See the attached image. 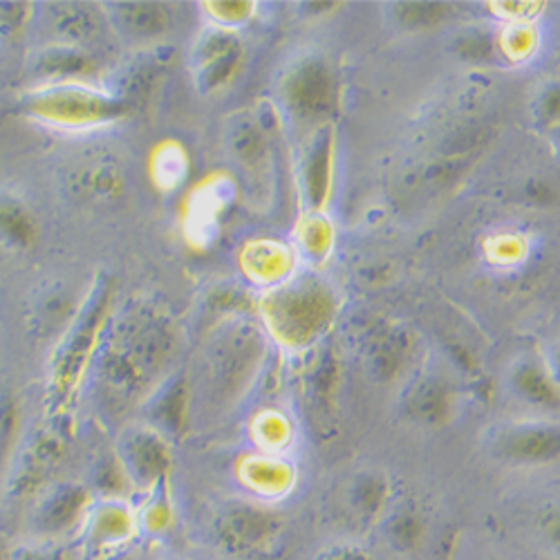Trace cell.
<instances>
[{
    "mask_svg": "<svg viewBox=\"0 0 560 560\" xmlns=\"http://www.w3.org/2000/svg\"><path fill=\"white\" fill-rule=\"evenodd\" d=\"M175 335L160 312H135L117 325L100 363V397L104 408L126 410L151 397V388L173 359Z\"/></svg>",
    "mask_w": 560,
    "mask_h": 560,
    "instance_id": "6da1fadb",
    "label": "cell"
},
{
    "mask_svg": "<svg viewBox=\"0 0 560 560\" xmlns=\"http://www.w3.org/2000/svg\"><path fill=\"white\" fill-rule=\"evenodd\" d=\"M262 312L271 332L280 341L305 346L328 328L337 312V299L328 283L305 276L271 292Z\"/></svg>",
    "mask_w": 560,
    "mask_h": 560,
    "instance_id": "7a4b0ae2",
    "label": "cell"
},
{
    "mask_svg": "<svg viewBox=\"0 0 560 560\" xmlns=\"http://www.w3.org/2000/svg\"><path fill=\"white\" fill-rule=\"evenodd\" d=\"M70 429L68 419H55L36 427L21 440L8 471V491L12 498H36L52 485L50 480L72 444Z\"/></svg>",
    "mask_w": 560,
    "mask_h": 560,
    "instance_id": "3957f363",
    "label": "cell"
},
{
    "mask_svg": "<svg viewBox=\"0 0 560 560\" xmlns=\"http://www.w3.org/2000/svg\"><path fill=\"white\" fill-rule=\"evenodd\" d=\"M260 357L262 337L252 328H238L215 341L205 368L209 399L215 404L236 401L252 382Z\"/></svg>",
    "mask_w": 560,
    "mask_h": 560,
    "instance_id": "277c9868",
    "label": "cell"
},
{
    "mask_svg": "<svg viewBox=\"0 0 560 560\" xmlns=\"http://www.w3.org/2000/svg\"><path fill=\"white\" fill-rule=\"evenodd\" d=\"M283 527V516L269 506L231 502L213 516L211 538L233 560H249L273 545Z\"/></svg>",
    "mask_w": 560,
    "mask_h": 560,
    "instance_id": "5b68a950",
    "label": "cell"
},
{
    "mask_svg": "<svg viewBox=\"0 0 560 560\" xmlns=\"http://www.w3.org/2000/svg\"><path fill=\"white\" fill-rule=\"evenodd\" d=\"M491 453L509 466H551L560 462V422H509L489 435Z\"/></svg>",
    "mask_w": 560,
    "mask_h": 560,
    "instance_id": "8992f818",
    "label": "cell"
},
{
    "mask_svg": "<svg viewBox=\"0 0 560 560\" xmlns=\"http://www.w3.org/2000/svg\"><path fill=\"white\" fill-rule=\"evenodd\" d=\"M117 462L128 485L139 491H155L173 469L168 440L151 427H135L117 442Z\"/></svg>",
    "mask_w": 560,
    "mask_h": 560,
    "instance_id": "52a82bcc",
    "label": "cell"
},
{
    "mask_svg": "<svg viewBox=\"0 0 560 560\" xmlns=\"http://www.w3.org/2000/svg\"><path fill=\"white\" fill-rule=\"evenodd\" d=\"M283 104L303 124H318L330 115L337 102L332 68L323 59H303L283 81Z\"/></svg>",
    "mask_w": 560,
    "mask_h": 560,
    "instance_id": "ba28073f",
    "label": "cell"
},
{
    "mask_svg": "<svg viewBox=\"0 0 560 560\" xmlns=\"http://www.w3.org/2000/svg\"><path fill=\"white\" fill-rule=\"evenodd\" d=\"M92 502V493L79 482H57L45 487L32 506V532L36 540H61L83 525Z\"/></svg>",
    "mask_w": 560,
    "mask_h": 560,
    "instance_id": "9c48e42d",
    "label": "cell"
},
{
    "mask_svg": "<svg viewBox=\"0 0 560 560\" xmlns=\"http://www.w3.org/2000/svg\"><path fill=\"white\" fill-rule=\"evenodd\" d=\"M139 532L137 513L124 502L115 498H106L90 506L88 516L81 525L83 542L97 558L124 551L128 542Z\"/></svg>",
    "mask_w": 560,
    "mask_h": 560,
    "instance_id": "30bf717a",
    "label": "cell"
},
{
    "mask_svg": "<svg viewBox=\"0 0 560 560\" xmlns=\"http://www.w3.org/2000/svg\"><path fill=\"white\" fill-rule=\"evenodd\" d=\"M245 48L224 30L207 32L194 48V74L196 83L205 92H215L226 88L243 68Z\"/></svg>",
    "mask_w": 560,
    "mask_h": 560,
    "instance_id": "8fae6325",
    "label": "cell"
},
{
    "mask_svg": "<svg viewBox=\"0 0 560 560\" xmlns=\"http://www.w3.org/2000/svg\"><path fill=\"white\" fill-rule=\"evenodd\" d=\"M121 106H126L119 100H106L104 95H97L92 90H79V85H52L50 92L36 97L32 102V108L50 115L57 121L63 124H92L104 121L110 115H115Z\"/></svg>",
    "mask_w": 560,
    "mask_h": 560,
    "instance_id": "7c38bea8",
    "label": "cell"
},
{
    "mask_svg": "<svg viewBox=\"0 0 560 560\" xmlns=\"http://www.w3.org/2000/svg\"><path fill=\"white\" fill-rule=\"evenodd\" d=\"M108 303V285H100L95 290V303L85 305L77 320L70 325L68 339L59 348V361H57V377L63 386L72 384L83 368V359L90 354V346L100 335V325L104 318V307Z\"/></svg>",
    "mask_w": 560,
    "mask_h": 560,
    "instance_id": "4fadbf2b",
    "label": "cell"
},
{
    "mask_svg": "<svg viewBox=\"0 0 560 560\" xmlns=\"http://www.w3.org/2000/svg\"><path fill=\"white\" fill-rule=\"evenodd\" d=\"M108 21L130 43H155L171 30L168 8L162 3H110Z\"/></svg>",
    "mask_w": 560,
    "mask_h": 560,
    "instance_id": "5bb4252c",
    "label": "cell"
},
{
    "mask_svg": "<svg viewBox=\"0 0 560 560\" xmlns=\"http://www.w3.org/2000/svg\"><path fill=\"white\" fill-rule=\"evenodd\" d=\"M45 27L52 32L59 45L83 48L102 38L104 19L102 14L85 3H52L45 8Z\"/></svg>",
    "mask_w": 560,
    "mask_h": 560,
    "instance_id": "9a60e30c",
    "label": "cell"
},
{
    "mask_svg": "<svg viewBox=\"0 0 560 560\" xmlns=\"http://www.w3.org/2000/svg\"><path fill=\"white\" fill-rule=\"evenodd\" d=\"M404 408L417 424L440 427L455 415L457 397L453 386L442 377H422L408 388Z\"/></svg>",
    "mask_w": 560,
    "mask_h": 560,
    "instance_id": "2e32d148",
    "label": "cell"
},
{
    "mask_svg": "<svg viewBox=\"0 0 560 560\" xmlns=\"http://www.w3.org/2000/svg\"><path fill=\"white\" fill-rule=\"evenodd\" d=\"M97 70V61L88 55L83 48H72V45H45L32 55L30 72L34 79L52 81L61 85V81H70L74 77L92 74Z\"/></svg>",
    "mask_w": 560,
    "mask_h": 560,
    "instance_id": "e0dca14e",
    "label": "cell"
},
{
    "mask_svg": "<svg viewBox=\"0 0 560 560\" xmlns=\"http://www.w3.org/2000/svg\"><path fill=\"white\" fill-rule=\"evenodd\" d=\"M226 147H229L231 160L243 168L247 177L265 182L262 175L269 168V144H267V135L258 121L254 119L233 121L226 137Z\"/></svg>",
    "mask_w": 560,
    "mask_h": 560,
    "instance_id": "ac0fdd59",
    "label": "cell"
},
{
    "mask_svg": "<svg viewBox=\"0 0 560 560\" xmlns=\"http://www.w3.org/2000/svg\"><path fill=\"white\" fill-rule=\"evenodd\" d=\"M509 388L523 404L542 410L560 408V386L549 365L538 361H521L509 372Z\"/></svg>",
    "mask_w": 560,
    "mask_h": 560,
    "instance_id": "d6986e66",
    "label": "cell"
},
{
    "mask_svg": "<svg viewBox=\"0 0 560 560\" xmlns=\"http://www.w3.org/2000/svg\"><path fill=\"white\" fill-rule=\"evenodd\" d=\"M149 427L168 438H179L189 419V393L182 382H168L147 399Z\"/></svg>",
    "mask_w": 560,
    "mask_h": 560,
    "instance_id": "ffe728a7",
    "label": "cell"
},
{
    "mask_svg": "<svg viewBox=\"0 0 560 560\" xmlns=\"http://www.w3.org/2000/svg\"><path fill=\"white\" fill-rule=\"evenodd\" d=\"M38 226L25 205L12 198H0V245L12 252H27L36 245Z\"/></svg>",
    "mask_w": 560,
    "mask_h": 560,
    "instance_id": "44dd1931",
    "label": "cell"
},
{
    "mask_svg": "<svg viewBox=\"0 0 560 560\" xmlns=\"http://www.w3.org/2000/svg\"><path fill=\"white\" fill-rule=\"evenodd\" d=\"M243 480L260 495L271 498L285 493L294 485V471L288 462L271 457H254L243 466Z\"/></svg>",
    "mask_w": 560,
    "mask_h": 560,
    "instance_id": "7402d4cb",
    "label": "cell"
},
{
    "mask_svg": "<svg viewBox=\"0 0 560 560\" xmlns=\"http://www.w3.org/2000/svg\"><path fill=\"white\" fill-rule=\"evenodd\" d=\"M164 63L160 57H137L126 68H121L117 77L119 102L130 104L137 100L149 97L162 79Z\"/></svg>",
    "mask_w": 560,
    "mask_h": 560,
    "instance_id": "603a6c76",
    "label": "cell"
},
{
    "mask_svg": "<svg viewBox=\"0 0 560 560\" xmlns=\"http://www.w3.org/2000/svg\"><path fill=\"white\" fill-rule=\"evenodd\" d=\"M350 502L361 521H380L390 502V485L380 474H365L352 485Z\"/></svg>",
    "mask_w": 560,
    "mask_h": 560,
    "instance_id": "cb8c5ba5",
    "label": "cell"
},
{
    "mask_svg": "<svg viewBox=\"0 0 560 560\" xmlns=\"http://www.w3.org/2000/svg\"><path fill=\"white\" fill-rule=\"evenodd\" d=\"M386 538L399 553H415L427 540V523L417 511L401 509L386 521Z\"/></svg>",
    "mask_w": 560,
    "mask_h": 560,
    "instance_id": "d4e9b609",
    "label": "cell"
},
{
    "mask_svg": "<svg viewBox=\"0 0 560 560\" xmlns=\"http://www.w3.org/2000/svg\"><path fill=\"white\" fill-rule=\"evenodd\" d=\"M305 186H307V198L318 207L328 194L330 184V144L328 137H316V142L305 155Z\"/></svg>",
    "mask_w": 560,
    "mask_h": 560,
    "instance_id": "484cf974",
    "label": "cell"
},
{
    "mask_svg": "<svg viewBox=\"0 0 560 560\" xmlns=\"http://www.w3.org/2000/svg\"><path fill=\"white\" fill-rule=\"evenodd\" d=\"M21 408L19 399L0 388V471H10V464L21 444Z\"/></svg>",
    "mask_w": 560,
    "mask_h": 560,
    "instance_id": "4316f807",
    "label": "cell"
},
{
    "mask_svg": "<svg viewBox=\"0 0 560 560\" xmlns=\"http://www.w3.org/2000/svg\"><path fill=\"white\" fill-rule=\"evenodd\" d=\"M395 10H397V21L408 30H417V32L438 25L448 16L446 14L448 8L442 3H404V5H395Z\"/></svg>",
    "mask_w": 560,
    "mask_h": 560,
    "instance_id": "83f0119b",
    "label": "cell"
},
{
    "mask_svg": "<svg viewBox=\"0 0 560 560\" xmlns=\"http://www.w3.org/2000/svg\"><path fill=\"white\" fill-rule=\"evenodd\" d=\"M14 560H79L61 540H34V545L16 547Z\"/></svg>",
    "mask_w": 560,
    "mask_h": 560,
    "instance_id": "f1b7e54d",
    "label": "cell"
},
{
    "mask_svg": "<svg viewBox=\"0 0 560 560\" xmlns=\"http://www.w3.org/2000/svg\"><path fill=\"white\" fill-rule=\"evenodd\" d=\"M30 5L25 3H0V36H12L21 32L23 23L27 21Z\"/></svg>",
    "mask_w": 560,
    "mask_h": 560,
    "instance_id": "f546056e",
    "label": "cell"
},
{
    "mask_svg": "<svg viewBox=\"0 0 560 560\" xmlns=\"http://www.w3.org/2000/svg\"><path fill=\"white\" fill-rule=\"evenodd\" d=\"M314 560H375V556L359 545L341 542V545L325 547L320 553H316Z\"/></svg>",
    "mask_w": 560,
    "mask_h": 560,
    "instance_id": "4dcf8cb0",
    "label": "cell"
},
{
    "mask_svg": "<svg viewBox=\"0 0 560 560\" xmlns=\"http://www.w3.org/2000/svg\"><path fill=\"white\" fill-rule=\"evenodd\" d=\"M542 536L547 540V545L560 553V511H553L549 513V516H545L542 521Z\"/></svg>",
    "mask_w": 560,
    "mask_h": 560,
    "instance_id": "1f68e13d",
    "label": "cell"
},
{
    "mask_svg": "<svg viewBox=\"0 0 560 560\" xmlns=\"http://www.w3.org/2000/svg\"><path fill=\"white\" fill-rule=\"evenodd\" d=\"M14 553H16V547L3 532H0V560H14Z\"/></svg>",
    "mask_w": 560,
    "mask_h": 560,
    "instance_id": "d6a6232c",
    "label": "cell"
},
{
    "mask_svg": "<svg viewBox=\"0 0 560 560\" xmlns=\"http://www.w3.org/2000/svg\"><path fill=\"white\" fill-rule=\"evenodd\" d=\"M100 560H139L137 553L124 549V551H117V553H108V556H102Z\"/></svg>",
    "mask_w": 560,
    "mask_h": 560,
    "instance_id": "836d02e7",
    "label": "cell"
},
{
    "mask_svg": "<svg viewBox=\"0 0 560 560\" xmlns=\"http://www.w3.org/2000/svg\"><path fill=\"white\" fill-rule=\"evenodd\" d=\"M549 370H551V375L556 377V382H558V386H560V350H558V354L553 357V361H551Z\"/></svg>",
    "mask_w": 560,
    "mask_h": 560,
    "instance_id": "e575fe53",
    "label": "cell"
},
{
    "mask_svg": "<svg viewBox=\"0 0 560 560\" xmlns=\"http://www.w3.org/2000/svg\"><path fill=\"white\" fill-rule=\"evenodd\" d=\"M164 560H194V558H186V556H168Z\"/></svg>",
    "mask_w": 560,
    "mask_h": 560,
    "instance_id": "d590c367",
    "label": "cell"
},
{
    "mask_svg": "<svg viewBox=\"0 0 560 560\" xmlns=\"http://www.w3.org/2000/svg\"><path fill=\"white\" fill-rule=\"evenodd\" d=\"M375 560H377V558H375Z\"/></svg>",
    "mask_w": 560,
    "mask_h": 560,
    "instance_id": "8d00e7d4",
    "label": "cell"
}]
</instances>
